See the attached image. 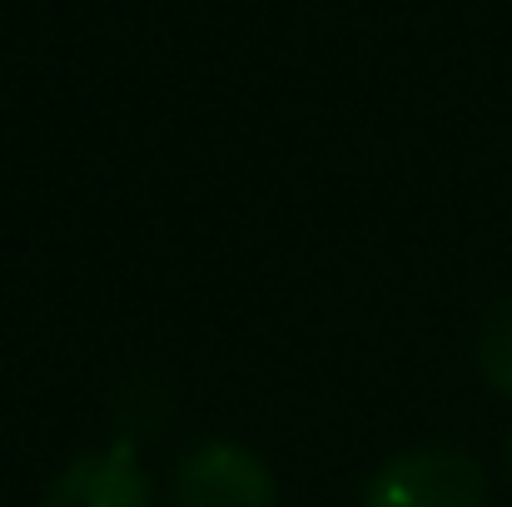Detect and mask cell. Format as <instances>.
<instances>
[{
	"label": "cell",
	"instance_id": "6da1fadb",
	"mask_svg": "<svg viewBox=\"0 0 512 507\" xmlns=\"http://www.w3.org/2000/svg\"><path fill=\"white\" fill-rule=\"evenodd\" d=\"M483 463L463 448H408L378 463L363 488V507H483Z\"/></svg>",
	"mask_w": 512,
	"mask_h": 507
},
{
	"label": "cell",
	"instance_id": "5b68a950",
	"mask_svg": "<svg viewBox=\"0 0 512 507\" xmlns=\"http://www.w3.org/2000/svg\"><path fill=\"white\" fill-rule=\"evenodd\" d=\"M508 468H512V438H508Z\"/></svg>",
	"mask_w": 512,
	"mask_h": 507
},
{
	"label": "cell",
	"instance_id": "3957f363",
	"mask_svg": "<svg viewBox=\"0 0 512 507\" xmlns=\"http://www.w3.org/2000/svg\"><path fill=\"white\" fill-rule=\"evenodd\" d=\"M40 507H155V488L140 463V448L130 438H115L110 448L70 458L50 478Z\"/></svg>",
	"mask_w": 512,
	"mask_h": 507
},
{
	"label": "cell",
	"instance_id": "277c9868",
	"mask_svg": "<svg viewBox=\"0 0 512 507\" xmlns=\"http://www.w3.org/2000/svg\"><path fill=\"white\" fill-rule=\"evenodd\" d=\"M478 368L503 398H512V294L493 304V314L478 334Z\"/></svg>",
	"mask_w": 512,
	"mask_h": 507
},
{
	"label": "cell",
	"instance_id": "7a4b0ae2",
	"mask_svg": "<svg viewBox=\"0 0 512 507\" xmlns=\"http://www.w3.org/2000/svg\"><path fill=\"white\" fill-rule=\"evenodd\" d=\"M174 507H279V478L254 448L209 438L179 458Z\"/></svg>",
	"mask_w": 512,
	"mask_h": 507
}]
</instances>
